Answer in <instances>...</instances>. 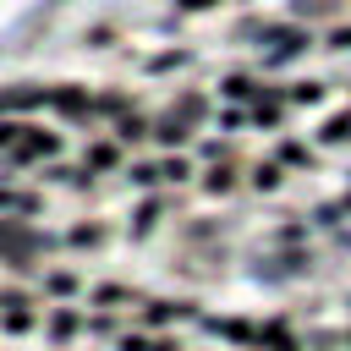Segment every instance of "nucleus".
Returning a JSON list of instances; mask_svg holds the SVG:
<instances>
[{
    "instance_id": "nucleus-30",
    "label": "nucleus",
    "mask_w": 351,
    "mask_h": 351,
    "mask_svg": "<svg viewBox=\"0 0 351 351\" xmlns=\"http://www.w3.org/2000/svg\"><path fill=\"white\" fill-rule=\"evenodd\" d=\"M214 5H219V0H176V11H181V16H208Z\"/></svg>"
},
{
    "instance_id": "nucleus-6",
    "label": "nucleus",
    "mask_w": 351,
    "mask_h": 351,
    "mask_svg": "<svg viewBox=\"0 0 351 351\" xmlns=\"http://www.w3.org/2000/svg\"><path fill=\"white\" fill-rule=\"evenodd\" d=\"M88 291V280L71 269V263H44L38 274V302H77Z\"/></svg>"
},
{
    "instance_id": "nucleus-1",
    "label": "nucleus",
    "mask_w": 351,
    "mask_h": 351,
    "mask_svg": "<svg viewBox=\"0 0 351 351\" xmlns=\"http://www.w3.org/2000/svg\"><path fill=\"white\" fill-rule=\"evenodd\" d=\"M60 148H66V137H60L55 126L22 121V132H16V143L0 154V165H5V176H16V170H44L49 159H60Z\"/></svg>"
},
{
    "instance_id": "nucleus-17",
    "label": "nucleus",
    "mask_w": 351,
    "mask_h": 351,
    "mask_svg": "<svg viewBox=\"0 0 351 351\" xmlns=\"http://www.w3.org/2000/svg\"><path fill=\"white\" fill-rule=\"evenodd\" d=\"M313 143H318V148H351V104L335 110V115H324L318 132H313Z\"/></svg>"
},
{
    "instance_id": "nucleus-9",
    "label": "nucleus",
    "mask_w": 351,
    "mask_h": 351,
    "mask_svg": "<svg viewBox=\"0 0 351 351\" xmlns=\"http://www.w3.org/2000/svg\"><path fill=\"white\" fill-rule=\"evenodd\" d=\"M280 104H285V110H324V104H329V82H324V77L280 82Z\"/></svg>"
},
{
    "instance_id": "nucleus-22",
    "label": "nucleus",
    "mask_w": 351,
    "mask_h": 351,
    "mask_svg": "<svg viewBox=\"0 0 351 351\" xmlns=\"http://www.w3.org/2000/svg\"><path fill=\"white\" fill-rule=\"evenodd\" d=\"M137 192H165L159 186V154H148V159H126V170H121Z\"/></svg>"
},
{
    "instance_id": "nucleus-21",
    "label": "nucleus",
    "mask_w": 351,
    "mask_h": 351,
    "mask_svg": "<svg viewBox=\"0 0 351 351\" xmlns=\"http://www.w3.org/2000/svg\"><path fill=\"white\" fill-rule=\"evenodd\" d=\"M181 66H192V49H186V44L148 55V60H143V77H170V71H181Z\"/></svg>"
},
{
    "instance_id": "nucleus-7",
    "label": "nucleus",
    "mask_w": 351,
    "mask_h": 351,
    "mask_svg": "<svg viewBox=\"0 0 351 351\" xmlns=\"http://www.w3.org/2000/svg\"><path fill=\"white\" fill-rule=\"evenodd\" d=\"M176 318H197L192 302H176V296H137V324L154 335V329H170Z\"/></svg>"
},
{
    "instance_id": "nucleus-4",
    "label": "nucleus",
    "mask_w": 351,
    "mask_h": 351,
    "mask_svg": "<svg viewBox=\"0 0 351 351\" xmlns=\"http://www.w3.org/2000/svg\"><path fill=\"white\" fill-rule=\"evenodd\" d=\"M38 186H55V192H77V197H93V192H99V176H93L88 165H60V159H49V165L38 170Z\"/></svg>"
},
{
    "instance_id": "nucleus-3",
    "label": "nucleus",
    "mask_w": 351,
    "mask_h": 351,
    "mask_svg": "<svg viewBox=\"0 0 351 351\" xmlns=\"http://www.w3.org/2000/svg\"><path fill=\"white\" fill-rule=\"evenodd\" d=\"M269 159H274L285 176H291V170H296V176H313V170H318V159H324V148H318L313 137H291V132H285V137L274 143V154H269Z\"/></svg>"
},
{
    "instance_id": "nucleus-31",
    "label": "nucleus",
    "mask_w": 351,
    "mask_h": 351,
    "mask_svg": "<svg viewBox=\"0 0 351 351\" xmlns=\"http://www.w3.org/2000/svg\"><path fill=\"white\" fill-rule=\"evenodd\" d=\"M340 340H346V351H351V329H346V335H340Z\"/></svg>"
},
{
    "instance_id": "nucleus-25",
    "label": "nucleus",
    "mask_w": 351,
    "mask_h": 351,
    "mask_svg": "<svg viewBox=\"0 0 351 351\" xmlns=\"http://www.w3.org/2000/svg\"><path fill=\"white\" fill-rule=\"evenodd\" d=\"M313 225H318V230H340V225H346V208H340V203H318V208H313Z\"/></svg>"
},
{
    "instance_id": "nucleus-26",
    "label": "nucleus",
    "mask_w": 351,
    "mask_h": 351,
    "mask_svg": "<svg viewBox=\"0 0 351 351\" xmlns=\"http://www.w3.org/2000/svg\"><path fill=\"white\" fill-rule=\"evenodd\" d=\"M219 132H225V137H241V132H247V110L225 104V110H219Z\"/></svg>"
},
{
    "instance_id": "nucleus-5",
    "label": "nucleus",
    "mask_w": 351,
    "mask_h": 351,
    "mask_svg": "<svg viewBox=\"0 0 351 351\" xmlns=\"http://www.w3.org/2000/svg\"><path fill=\"white\" fill-rule=\"evenodd\" d=\"M38 329H44L49 346H71V340H82V307L77 302H49L44 318H38Z\"/></svg>"
},
{
    "instance_id": "nucleus-16",
    "label": "nucleus",
    "mask_w": 351,
    "mask_h": 351,
    "mask_svg": "<svg viewBox=\"0 0 351 351\" xmlns=\"http://www.w3.org/2000/svg\"><path fill=\"white\" fill-rule=\"evenodd\" d=\"M110 137H115L121 148H143V143L154 137V115H143V110H132V115H121V121L110 126Z\"/></svg>"
},
{
    "instance_id": "nucleus-20",
    "label": "nucleus",
    "mask_w": 351,
    "mask_h": 351,
    "mask_svg": "<svg viewBox=\"0 0 351 351\" xmlns=\"http://www.w3.org/2000/svg\"><path fill=\"white\" fill-rule=\"evenodd\" d=\"M230 137L225 132H214V137H192V159H197V170H208V165H230Z\"/></svg>"
},
{
    "instance_id": "nucleus-23",
    "label": "nucleus",
    "mask_w": 351,
    "mask_h": 351,
    "mask_svg": "<svg viewBox=\"0 0 351 351\" xmlns=\"http://www.w3.org/2000/svg\"><path fill=\"white\" fill-rule=\"evenodd\" d=\"M318 49H329V55H351V22H329L324 38H318Z\"/></svg>"
},
{
    "instance_id": "nucleus-27",
    "label": "nucleus",
    "mask_w": 351,
    "mask_h": 351,
    "mask_svg": "<svg viewBox=\"0 0 351 351\" xmlns=\"http://www.w3.org/2000/svg\"><path fill=\"white\" fill-rule=\"evenodd\" d=\"M115 351H154V335H148V329H132V335L121 329V335H115Z\"/></svg>"
},
{
    "instance_id": "nucleus-13",
    "label": "nucleus",
    "mask_w": 351,
    "mask_h": 351,
    "mask_svg": "<svg viewBox=\"0 0 351 351\" xmlns=\"http://www.w3.org/2000/svg\"><path fill=\"white\" fill-rule=\"evenodd\" d=\"M49 104H55V115L71 121V126H93V121H99L93 93H82V88H60V93H49Z\"/></svg>"
},
{
    "instance_id": "nucleus-32",
    "label": "nucleus",
    "mask_w": 351,
    "mask_h": 351,
    "mask_svg": "<svg viewBox=\"0 0 351 351\" xmlns=\"http://www.w3.org/2000/svg\"><path fill=\"white\" fill-rule=\"evenodd\" d=\"M197 351H219V346H197Z\"/></svg>"
},
{
    "instance_id": "nucleus-28",
    "label": "nucleus",
    "mask_w": 351,
    "mask_h": 351,
    "mask_svg": "<svg viewBox=\"0 0 351 351\" xmlns=\"http://www.w3.org/2000/svg\"><path fill=\"white\" fill-rule=\"evenodd\" d=\"M302 346H307V351H346V340H340L335 329H318V335H307Z\"/></svg>"
},
{
    "instance_id": "nucleus-8",
    "label": "nucleus",
    "mask_w": 351,
    "mask_h": 351,
    "mask_svg": "<svg viewBox=\"0 0 351 351\" xmlns=\"http://www.w3.org/2000/svg\"><path fill=\"white\" fill-rule=\"evenodd\" d=\"M110 247V219H77V225H66L60 230V252H104Z\"/></svg>"
},
{
    "instance_id": "nucleus-18",
    "label": "nucleus",
    "mask_w": 351,
    "mask_h": 351,
    "mask_svg": "<svg viewBox=\"0 0 351 351\" xmlns=\"http://www.w3.org/2000/svg\"><path fill=\"white\" fill-rule=\"evenodd\" d=\"M192 181H197L192 154H159V186H192Z\"/></svg>"
},
{
    "instance_id": "nucleus-12",
    "label": "nucleus",
    "mask_w": 351,
    "mask_h": 351,
    "mask_svg": "<svg viewBox=\"0 0 351 351\" xmlns=\"http://www.w3.org/2000/svg\"><path fill=\"white\" fill-rule=\"evenodd\" d=\"M165 214H170V197H165V192H143L137 208H132V241H148V236L165 225Z\"/></svg>"
},
{
    "instance_id": "nucleus-19",
    "label": "nucleus",
    "mask_w": 351,
    "mask_h": 351,
    "mask_svg": "<svg viewBox=\"0 0 351 351\" xmlns=\"http://www.w3.org/2000/svg\"><path fill=\"white\" fill-rule=\"evenodd\" d=\"M241 186H247L252 197H274V192L285 186V170H280L274 159H258V165L247 170V181H241Z\"/></svg>"
},
{
    "instance_id": "nucleus-24",
    "label": "nucleus",
    "mask_w": 351,
    "mask_h": 351,
    "mask_svg": "<svg viewBox=\"0 0 351 351\" xmlns=\"http://www.w3.org/2000/svg\"><path fill=\"white\" fill-rule=\"evenodd\" d=\"M307 236H313V225H302V219L274 225V241H280V247H307Z\"/></svg>"
},
{
    "instance_id": "nucleus-29",
    "label": "nucleus",
    "mask_w": 351,
    "mask_h": 351,
    "mask_svg": "<svg viewBox=\"0 0 351 351\" xmlns=\"http://www.w3.org/2000/svg\"><path fill=\"white\" fill-rule=\"evenodd\" d=\"M318 11H340V0H296V22H307V16H318Z\"/></svg>"
},
{
    "instance_id": "nucleus-2",
    "label": "nucleus",
    "mask_w": 351,
    "mask_h": 351,
    "mask_svg": "<svg viewBox=\"0 0 351 351\" xmlns=\"http://www.w3.org/2000/svg\"><path fill=\"white\" fill-rule=\"evenodd\" d=\"M269 93H274V82H263L258 71H225L219 88H214V99H219V104H236V110H252V104L269 99Z\"/></svg>"
},
{
    "instance_id": "nucleus-14",
    "label": "nucleus",
    "mask_w": 351,
    "mask_h": 351,
    "mask_svg": "<svg viewBox=\"0 0 351 351\" xmlns=\"http://www.w3.org/2000/svg\"><path fill=\"white\" fill-rule=\"evenodd\" d=\"M192 186L219 203V197H236V192H241V170H236V165H208V170H197Z\"/></svg>"
},
{
    "instance_id": "nucleus-15",
    "label": "nucleus",
    "mask_w": 351,
    "mask_h": 351,
    "mask_svg": "<svg viewBox=\"0 0 351 351\" xmlns=\"http://www.w3.org/2000/svg\"><path fill=\"white\" fill-rule=\"evenodd\" d=\"M137 296H143V291H132V285H121V280H99V285H88V307H104V313L137 307Z\"/></svg>"
},
{
    "instance_id": "nucleus-10",
    "label": "nucleus",
    "mask_w": 351,
    "mask_h": 351,
    "mask_svg": "<svg viewBox=\"0 0 351 351\" xmlns=\"http://www.w3.org/2000/svg\"><path fill=\"white\" fill-rule=\"evenodd\" d=\"M208 110H214V93H197V88H181V93L170 99V110H165V121H176V126H186V132H197Z\"/></svg>"
},
{
    "instance_id": "nucleus-33",
    "label": "nucleus",
    "mask_w": 351,
    "mask_h": 351,
    "mask_svg": "<svg viewBox=\"0 0 351 351\" xmlns=\"http://www.w3.org/2000/svg\"><path fill=\"white\" fill-rule=\"evenodd\" d=\"M346 307H351V302H346Z\"/></svg>"
},
{
    "instance_id": "nucleus-11",
    "label": "nucleus",
    "mask_w": 351,
    "mask_h": 351,
    "mask_svg": "<svg viewBox=\"0 0 351 351\" xmlns=\"http://www.w3.org/2000/svg\"><path fill=\"white\" fill-rule=\"evenodd\" d=\"M82 165H88L93 176H121V170H126V148L104 132V137H93V143L82 148Z\"/></svg>"
}]
</instances>
